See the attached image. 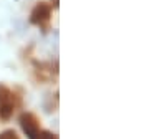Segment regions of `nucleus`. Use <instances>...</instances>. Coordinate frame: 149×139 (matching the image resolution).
<instances>
[{"label": "nucleus", "instance_id": "nucleus-1", "mask_svg": "<svg viewBox=\"0 0 149 139\" xmlns=\"http://www.w3.org/2000/svg\"><path fill=\"white\" fill-rule=\"evenodd\" d=\"M50 15H52V7L48 5L47 2H38L35 5V8L32 10V13H30V23L45 28L43 32H47Z\"/></svg>", "mask_w": 149, "mask_h": 139}, {"label": "nucleus", "instance_id": "nucleus-2", "mask_svg": "<svg viewBox=\"0 0 149 139\" xmlns=\"http://www.w3.org/2000/svg\"><path fill=\"white\" fill-rule=\"evenodd\" d=\"M20 126L23 129V133L27 134L28 139H38L40 134V119L37 118V114L33 113H22L20 114Z\"/></svg>", "mask_w": 149, "mask_h": 139}, {"label": "nucleus", "instance_id": "nucleus-3", "mask_svg": "<svg viewBox=\"0 0 149 139\" xmlns=\"http://www.w3.org/2000/svg\"><path fill=\"white\" fill-rule=\"evenodd\" d=\"M15 111V104L13 103H5V104H0V118L3 121H8L12 118V114Z\"/></svg>", "mask_w": 149, "mask_h": 139}, {"label": "nucleus", "instance_id": "nucleus-4", "mask_svg": "<svg viewBox=\"0 0 149 139\" xmlns=\"http://www.w3.org/2000/svg\"><path fill=\"white\" fill-rule=\"evenodd\" d=\"M5 103H13L12 90L8 88V86L0 83V104H5ZM13 104H15V103H13Z\"/></svg>", "mask_w": 149, "mask_h": 139}, {"label": "nucleus", "instance_id": "nucleus-5", "mask_svg": "<svg viewBox=\"0 0 149 139\" xmlns=\"http://www.w3.org/2000/svg\"><path fill=\"white\" fill-rule=\"evenodd\" d=\"M0 139H20V136L17 134L15 129H5L0 133Z\"/></svg>", "mask_w": 149, "mask_h": 139}, {"label": "nucleus", "instance_id": "nucleus-6", "mask_svg": "<svg viewBox=\"0 0 149 139\" xmlns=\"http://www.w3.org/2000/svg\"><path fill=\"white\" fill-rule=\"evenodd\" d=\"M38 139H58V136L55 133H52V131L43 129V131H40V134H38Z\"/></svg>", "mask_w": 149, "mask_h": 139}, {"label": "nucleus", "instance_id": "nucleus-7", "mask_svg": "<svg viewBox=\"0 0 149 139\" xmlns=\"http://www.w3.org/2000/svg\"><path fill=\"white\" fill-rule=\"evenodd\" d=\"M58 5H60L58 0H52V5H50V7H53V8H58Z\"/></svg>", "mask_w": 149, "mask_h": 139}]
</instances>
